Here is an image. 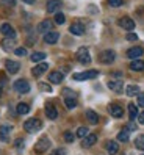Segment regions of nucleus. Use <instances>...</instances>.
Here are the masks:
<instances>
[{
    "mask_svg": "<svg viewBox=\"0 0 144 155\" xmlns=\"http://www.w3.org/2000/svg\"><path fill=\"white\" fill-rule=\"evenodd\" d=\"M41 121L39 119H34V117H31V119H27L24 122V129L25 132H28V133H34V132H38L41 129Z\"/></svg>",
    "mask_w": 144,
    "mask_h": 155,
    "instance_id": "obj_1",
    "label": "nucleus"
},
{
    "mask_svg": "<svg viewBox=\"0 0 144 155\" xmlns=\"http://www.w3.org/2000/svg\"><path fill=\"white\" fill-rule=\"evenodd\" d=\"M14 91H17L19 94H27V93H30V83L27 80L21 78V80H16L14 81V85H13Z\"/></svg>",
    "mask_w": 144,
    "mask_h": 155,
    "instance_id": "obj_2",
    "label": "nucleus"
},
{
    "mask_svg": "<svg viewBox=\"0 0 144 155\" xmlns=\"http://www.w3.org/2000/svg\"><path fill=\"white\" fill-rule=\"evenodd\" d=\"M99 75V71H85V72H77L74 74V80H78V81H83V80H89V78H96Z\"/></svg>",
    "mask_w": 144,
    "mask_h": 155,
    "instance_id": "obj_3",
    "label": "nucleus"
},
{
    "mask_svg": "<svg viewBox=\"0 0 144 155\" xmlns=\"http://www.w3.org/2000/svg\"><path fill=\"white\" fill-rule=\"evenodd\" d=\"M77 60L82 63V64H89L91 63V55H89V50L86 47H80L77 50Z\"/></svg>",
    "mask_w": 144,
    "mask_h": 155,
    "instance_id": "obj_4",
    "label": "nucleus"
},
{
    "mask_svg": "<svg viewBox=\"0 0 144 155\" xmlns=\"http://www.w3.org/2000/svg\"><path fill=\"white\" fill-rule=\"evenodd\" d=\"M114 58H116V53L113 50H103L100 55H99L100 63H105V64H111V63L114 61Z\"/></svg>",
    "mask_w": 144,
    "mask_h": 155,
    "instance_id": "obj_5",
    "label": "nucleus"
},
{
    "mask_svg": "<svg viewBox=\"0 0 144 155\" xmlns=\"http://www.w3.org/2000/svg\"><path fill=\"white\" fill-rule=\"evenodd\" d=\"M49 147H50V141H49V138H41L38 143L34 144V152H36V153H44Z\"/></svg>",
    "mask_w": 144,
    "mask_h": 155,
    "instance_id": "obj_6",
    "label": "nucleus"
},
{
    "mask_svg": "<svg viewBox=\"0 0 144 155\" xmlns=\"http://www.w3.org/2000/svg\"><path fill=\"white\" fill-rule=\"evenodd\" d=\"M0 33H2L5 38H14V36H16V30L13 28L10 24H6V22L0 25Z\"/></svg>",
    "mask_w": 144,
    "mask_h": 155,
    "instance_id": "obj_7",
    "label": "nucleus"
},
{
    "mask_svg": "<svg viewBox=\"0 0 144 155\" xmlns=\"http://www.w3.org/2000/svg\"><path fill=\"white\" fill-rule=\"evenodd\" d=\"M118 24H119L121 28L127 30V31H132L135 28V22H133V19H130V17H121Z\"/></svg>",
    "mask_w": 144,
    "mask_h": 155,
    "instance_id": "obj_8",
    "label": "nucleus"
},
{
    "mask_svg": "<svg viewBox=\"0 0 144 155\" xmlns=\"http://www.w3.org/2000/svg\"><path fill=\"white\" fill-rule=\"evenodd\" d=\"M52 28H53V22L52 21H49V19H46V21H42L39 25H38V33H49V31H52Z\"/></svg>",
    "mask_w": 144,
    "mask_h": 155,
    "instance_id": "obj_9",
    "label": "nucleus"
},
{
    "mask_svg": "<svg viewBox=\"0 0 144 155\" xmlns=\"http://www.w3.org/2000/svg\"><path fill=\"white\" fill-rule=\"evenodd\" d=\"M142 53H144V50H142V47H132V49H129L127 50V57L130 58V60H138L139 57H142Z\"/></svg>",
    "mask_w": 144,
    "mask_h": 155,
    "instance_id": "obj_10",
    "label": "nucleus"
},
{
    "mask_svg": "<svg viewBox=\"0 0 144 155\" xmlns=\"http://www.w3.org/2000/svg\"><path fill=\"white\" fill-rule=\"evenodd\" d=\"M5 66H6V71L10 72V74H17L21 69V64L17 61H13V60H6L5 61Z\"/></svg>",
    "mask_w": 144,
    "mask_h": 155,
    "instance_id": "obj_11",
    "label": "nucleus"
},
{
    "mask_svg": "<svg viewBox=\"0 0 144 155\" xmlns=\"http://www.w3.org/2000/svg\"><path fill=\"white\" fill-rule=\"evenodd\" d=\"M63 78H64V75H63L60 71H53V72H50V74H49V81H50V83L60 85L61 81H63Z\"/></svg>",
    "mask_w": 144,
    "mask_h": 155,
    "instance_id": "obj_12",
    "label": "nucleus"
},
{
    "mask_svg": "<svg viewBox=\"0 0 144 155\" xmlns=\"http://www.w3.org/2000/svg\"><path fill=\"white\" fill-rule=\"evenodd\" d=\"M47 69H49V64H47V63H39L38 66H34V68L31 69V74H33L34 77H39V75H42Z\"/></svg>",
    "mask_w": 144,
    "mask_h": 155,
    "instance_id": "obj_13",
    "label": "nucleus"
},
{
    "mask_svg": "<svg viewBox=\"0 0 144 155\" xmlns=\"http://www.w3.org/2000/svg\"><path fill=\"white\" fill-rule=\"evenodd\" d=\"M69 31H70L72 35H75V36H82V35L85 33V27L80 24V22H74V24L70 25Z\"/></svg>",
    "mask_w": 144,
    "mask_h": 155,
    "instance_id": "obj_14",
    "label": "nucleus"
},
{
    "mask_svg": "<svg viewBox=\"0 0 144 155\" xmlns=\"http://www.w3.org/2000/svg\"><path fill=\"white\" fill-rule=\"evenodd\" d=\"M110 113L113 117H122L124 116V110H122V107L118 105V104H113L110 105Z\"/></svg>",
    "mask_w": 144,
    "mask_h": 155,
    "instance_id": "obj_15",
    "label": "nucleus"
},
{
    "mask_svg": "<svg viewBox=\"0 0 144 155\" xmlns=\"http://www.w3.org/2000/svg\"><path fill=\"white\" fill-rule=\"evenodd\" d=\"M46 116L49 117V119H57V117H58V111H57L55 105H52V104L46 105Z\"/></svg>",
    "mask_w": 144,
    "mask_h": 155,
    "instance_id": "obj_16",
    "label": "nucleus"
},
{
    "mask_svg": "<svg viewBox=\"0 0 144 155\" xmlns=\"http://www.w3.org/2000/svg\"><path fill=\"white\" fill-rule=\"evenodd\" d=\"M61 5L63 3L60 2V0H49V2H47V11L49 13H57L61 8Z\"/></svg>",
    "mask_w": 144,
    "mask_h": 155,
    "instance_id": "obj_17",
    "label": "nucleus"
},
{
    "mask_svg": "<svg viewBox=\"0 0 144 155\" xmlns=\"http://www.w3.org/2000/svg\"><path fill=\"white\" fill-rule=\"evenodd\" d=\"M58 39H60V35L57 31H49V33L44 35V41H46L47 44H55Z\"/></svg>",
    "mask_w": 144,
    "mask_h": 155,
    "instance_id": "obj_18",
    "label": "nucleus"
},
{
    "mask_svg": "<svg viewBox=\"0 0 144 155\" xmlns=\"http://www.w3.org/2000/svg\"><path fill=\"white\" fill-rule=\"evenodd\" d=\"M11 127L10 125H0V141H8L10 138Z\"/></svg>",
    "mask_w": 144,
    "mask_h": 155,
    "instance_id": "obj_19",
    "label": "nucleus"
},
{
    "mask_svg": "<svg viewBox=\"0 0 144 155\" xmlns=\"http://www.w3.org/2000/svg\"><path fill=\"white\" fill-rule=\"evenodd\" d=\"M96 141H97V135H94V133L93 135H88V136H85L82 146H83V147H91V146L96 144Z\"/></svg>",
    "mask_w": 144,
    "mask_h": 155,
    "instance_id": "obj_20",
    "label": "nucleus"
},
{
    "mask_svg": "<svg viewBox=\"0 0 144 155\" xmlns=\"http://www.w3.org/2000/svg\"><path fill=\"white\" fill-rule=\"evenodd\" d=\"M130 69L135 71V72L144 71V61H142V60H133V61L130 63Z\"/></svg>",
    "mask_w": 144,
    "mask_h": 155,
    "instance_id": "obj_21",
    "label": "nucleus"
},
{
    "mask_svg": "<svg viewBox=\"0 0 144 155\" xmlns=\"http://www.w3.org/2000/svg\"><path fill=\"white\" fill-rule=\"evenodd\" d=\"M108 88L111 91H116V93H121L122 91V81L121 80H118V81L111 80V81H108Z\"/></svg>",
    "mask_w": 144,
    "mask_h": 155,
    "instance_id": "obj_22",
    "label": "nucleus"
},
{
    "mask_svg": "<svg viewBox=\"0 0 144 155\" xmlns=\"http://www.w3.org/2000/svg\"><path fill=\"white\" fill-rule=\"evenodd\" d=\"M106 150H108V153H111V155L118 153V152H119L118 143H116V141H108V143H106Z\"/></svg>",
    "mask_w": 144,
    "mask_h": 155,
    "instance_id": "obj_23",
    "label": "nucleus"
},
{
    "mask_svg": "<svg viewBox=\"0 0 144 155\" xmlns=\"http://www.w3.org/2000/svg\"><path fill=\"white\" fill-rule=\"evenodd\" d=\"M125 94H127L129 97L138 96V94H139V88H138L136 85H129L127 88H125Z\"/></svg>",
    "mask_w": 144,
    "mask_h": 155,
    "instance_id": "obj_24",
    "label": "nucleus"
},
{
    "mask_svg": "<svg viewBox=\"0 0 144 155\" xmlns=\"http://www.w3.org/2000/svg\"><path fill=\"white\" fill-rule=\"evenodd\" d=\"M16 111H17V114H27V113L30 111V105H28V104H24V102H21V104H17Z\"/></svg>",
    "mask_w": 144,
    "mask_h": 155,
    "instance_id": "obj_25",
    "label": "nucleus"
},
{
    "mask_svg": "<svg viewBox=\"0 0 144 155\" xmlns=\"http://www.w3.org/2000/svg\"><path fill=\"white\" fill-rule=\"evenodd\" d=\"M86 119L91 122V124H97V122H99V116H97V113L93 111V110H86Z\"/></svg>",
    "mask_w": 144,
    "mask_h": 155,
    "instance_id": "obj_26",
    "label": "nucleus"
},
{
    "mask_svg": "<svg viewBox=\"0 0 144 155\" xmlns=\"http://www.w3.org/2000/svg\"><path fill=\"white\" fill-rule=\"evenodd\" d=\"M64 105H66V108L72 110V108L77 107V99H75V97H66V99H64Z\"/></svg>",
    "mask_w": 144,
    "mask_h": 155,
    "instance_id": "obj_27",
    "label": "nucleus"
},
{
    "mask_svg": "<svg viewBox=\"0 0 144 155\" xmlns=\"http://www.w3.org/2000/svg\"><path fill=\"white\" fill-rule=\"evenodd\" d=\"M129 114H130V119L138 117V107L135 104H129Z\"/></svg>",
    "mask_w": 144,
    "mask_h": 155,
    "instance_id": "obj_28",
    "label": "nucleus"
},
{
    "mask_svg": "<svg viewBox=\"0 0 144 155\" xmlns=\"http://www.w3.org/2000/svg\"><path fill=\"white\" fill-rule=\"evenodd\" d=\"M44 58H46V53H44V52H36V53H33V55H31V61L33 63H39Z\"/></svg>",
    "mask_w": 144,
    "mask_h": 155,
    "instance_id": "obj_29",
    "label": "nucleus"
},
{
    "mask_svg": "<svg viewBox=\"0 0 144 155\" xmlns=\"http://www.w3.org/2000/svg\"><path fill=\"white\" fill-rule=\"evenodd\" d=\"M129 138H130V135H129V132H127V130H122V132H119V133H118V141L127 143V141H129Z\"/></svg>",
    "mask_w": 144,
    "mask_h": 155,
    "instance_id": "obj_30",
    "label": "nucleus"
},
{
    "mask_svg": "<svg viewBox=\"0 0 144 155\" xmlns=\"http://www.w3.org/2000/svg\"><path fill=\"white\" fill-rule=\"evenodd\" d=\"M16 45V41H14V38H8V39H5L3 41V47L6 49V50H11L13 47Z\"/></svg>",
    "mask_w": 144,
    "mask_h": 155,
    "instance_id": "obj_31",
    "label": "nucleus"
},
{
    "mask_svg": "<svg viewBox=\"0 0 144 155\" xmlns=\"http://www.w3.org/2000/svg\"><path fill=\"white\" fill-rule=\"evenodd\" d=\"M135 146H136V149L144 150V136H136V140H135Z\"/></svg>",
    "mask_w": 144,
    "mask_h": 155,
    "instance_id": "obj_32",
    "label": "nucleus"
},
{
    "mask_svg": "<svg viewBox=\"0 0 144 155\" xmlns=\"http://www.w3.org/2000/svg\"><path fill=\"white\" fill-rule=\"evenodd\" d=\"M108 5L113 6V8H119L124 5V0H108Z\"/></svg>",
    "mask_w": 144,
    "mask_h": 155,
    "instance_id": "obj_33",
    "label": "nucleus"
},
{
    "mask_svg": "<svg viewBox=\"0 0 144 155\" xmlns=\"http://www.w3.org/2000/svg\"><path fill=\"white\" fill-rule=\"evenodd\" d=\"M64 21H66V17H64V14H63V13H57L55 14V22L57 24H64Z\"/></svg>",
    "mask_w": 144,
    "mask_h": 155,
    "instance_id": "obj_34",
    "label": "nucleus"
},
{
    "mask_svg": "<svg viewBox=\"0 0 144 155\" xmlns=\"http://www.w3.org/2000/svg\"><path fill=\"white\" fill-rule=\"evenodd\" d=\"M86 135H88V129H86V127H80V129L77 130V136H78V138H85Z\"/></svg>",
    "mask_w": 144,
    "mask_h": 155,
    "instance_id": "obj_35",
    "label": "nucleus"
},
{
    "mask_svg": "<svg viewBox=\"0 0 144 155\" xmlns=\"http://www.w3.org/2000/svg\"><path fill=\"white\" fill-rule=\"evenodd\" d=\"M14 53L17 57H24L25 53H27V49L25 47H17V49H14Z\"/></svg>",
    "mask_w": 144,
    "mask_h": 155,
    "instance_id": "obj_36",
    "label": "nucleus"
},
{
    "mask_svg": "<svg viewBox=\"0 0 144 155\" xmlns=\"http://www.w3.org/2000/svg\"><path fill=\"white\" fill-rule=\"evenodd\" d=\"M38 88H39L41 91H46V93H50V91H52L50 85H47V83H39V85H38Z\"/></svg>",
    "mask_w": 144,
    "mask_h": 155,
    "instance_id": "obj_37",
    "label": "nucleus"
},
{
    "mask_svg": "<svg viewBox=\"0 0 144 155\" xmlns=\"http://www.w3.org/2000/svg\"><path fill=\"white\" fill-rule=\"evenodd\" d=\"M64 140H66L67 143H72V141H74V140H75V136H74V135H72L70 132H66V133H64Z\"/></svg>",
    "mask_w": 144,
    "mask_h": 155,
    "instance_id": "obj_38",
    "label": "nucleus"
},
{
    "mask_svg": "<svg viewBox=\"0 0 144 155\" xmlns=\"http://www.w3.org/2000/svg\"><path fill=\"white\" fill-rule=\"evenodd\" d=\"M5 85H6V78H5V77H2V78H0V97H2V93H3Z\"/></svg>",
    "mask_w": 144,
    "mask_h": 155,
    "instance_id": "obj_39",
    "label": "nucleus"
},
{
    "mask_svg": "<svg viewBox=\"0 0 144 155\" xmlns=\"http://www.w3.org/2000/svg\"><path fill=\"white\" fill-rule=\"evenodd\" d=\"M2 3H3L5 6H10V8H13V6L16 5V0H2Z\"/></svg>",
    "mask_w": 144,
    "mask_h": 155,
    "instance_id": "obj_40",
    "label": "nucleus"
},
{
    "mask_svg": "<svg viewBox=\"0 0 144 155\" xmlns=\"http://www.w3.org/2000/svg\"><path fill=\"white\" fill-rule=\"evenodd\" d=\"M139 107H144V94H138V102H136Z\"/></svg>",
    "mask_w": 144,
    "mask_h": 155,
    "instance_id": "obj_41",
    "label": "nucleus"
},
{
    "mask_svg": "<svg viewBox=\"0 0 144 155\" xmlns=\"http://www.w3.org/2000/svg\"><path fill=\"white\" fill-rule=\"evenodd\" d=\"M136 39H138V36L135 33H129L127 35V41H136Z\"/></svg>",
    "mask_w": 144,
    "mask_h": 155,
    "instance_id": "obj_42",
    "label": "nucleus"
},
{
    "mask_svg": "<svg viewBox=\"0 0 144 155\" xmlns=\"http://www.w3.org/2000/svg\"><path fill=\"white\" fill-rule=\"evenodd\" d=\"M16 147H22V144H24V140L22 138H19V140H16Z\"/></svg>",
    "mask_w": 144,
    "mask_h": 155,
    "instance_id": "obj_43",
    "label": "nucleus"
},
{
    "mask_svg": "<svg viewBox=\"0 0 144 155\" xmlns=\"http://www.w3.org/2000/svg\"><path fill=\"white\" fill-rule=\"evenodd\" d=\"M138 122H139V124H144V111L138 114Z\"/></svg>",
    "mask_w": 144,
    "mask_h": 155,
    "instance_id": "obj_44",
    "label": "nucleus"
},
{
    "mask_svg": "<svg viewBox=\"0 0 144 155\" xmlns=\"http://www.w3.org/2000/svg\"><path fill=\"white\" fill-rule=\"evenodd\" d=\"M24 3H27V5H33L34 3V0H22Z\"/></svg>",
    "mask_w": 144,
    "mask_h": 155,
    "instance_id": "obj_45",
    "label": "nucleus"
}]
</instances>
